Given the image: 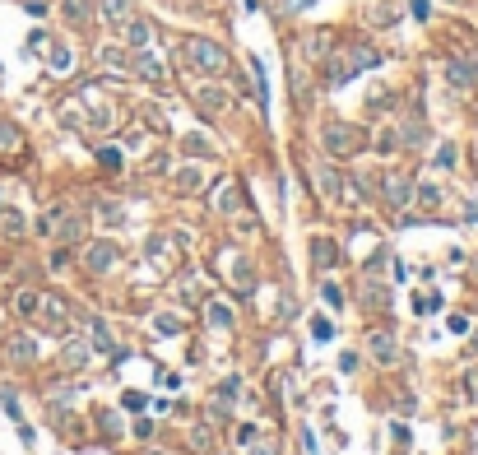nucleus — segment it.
Segmentation results:
<instances>
[{
    "label": "nucleus",
    "instance_id": "4468645a",
    "mask_svg": "<svg viewBox=\"0 0 478 455\" xmlns=\"http://www.w3.org/2000/svg\"><path fill=\"white\" fill-rule=\"evenodd\" d=\"M200 107H204V111H219V107H223V93H219V89H204V93H200Z\"/></svg>",
    "mask_w": 478,
    "mask_h": 455
},
{
    "label": "nucleus",
    "instance_id": "0eeeda50",
    "mask_svg": "<svg viewBox=\"0 0 478 455\" xmlns=\"http://www.w3.org/2000/svg\"><path fill=\"white\" fill-rule=\"evenodd\" d=\"M367 344H372V353H376L381 363H390V358H395V344H390V334H386V330H376Z\"/></svg>",
    "mask_w": 478,
    "mask_h": 455
},
{
    "label": "nucleus",
    "instance_id": "6ab92c4d",
    "mask_svg": "<svg viewBox=\"0 0 478 455\" xmlns=\"http://www.w3.org/2000/svg\"><path fill=\"white\" fill-rule=\"evenodd\" d=\"M14 145H19V131L0 121V149H14Z\"/></svg>",
    "mask_w": 478,
    "mask_h": 455
},
{
    "label": "nucleus",
    "instance_id": "9b49d317",
    "mask_svg": "<svg viewBox=\"0 0 478 455\" xmlns=\"http://www.w3.org/2000/svg\"><path fill=\"white\" fill-rule=\"evenodd\" d=\"M177 190H181V195H190V190H200V172H195V167H181V172H177Z\"/></svg>",
    "mask_w": 478,
    "mask_h": 455
},
{
    "label": "nucleus",
    "instance_id": "20e7f679",
    "mask_svg": "<svg viewBox=\"0 0 478 455\" xmlns=\"http://www.w3.org/2000/svg\"><path fill=\"white\" fill-rule=\"evenodd\" d=\"M111 265H116V246H111V242H98V246L89 251V269H93V274H102V269H111Z\"/></svg>",
    "mask_w": 478,
    "mask_h": 455
},
{
    "label": "nucleus",
    "instance_id": "39448f33",
    "mask_svg": "<svg viewBox=\"0 0 478 455\" xmlns=\"http://www.w3.org/2000/svg\"><path fill=\"white\" fill-rule=\"evenodd\" d=\"M33 353H37V344L28 339V334H14L10 339V358L14 363H33Z\"/></svg>",
    "mask_w": 478,
    "mask_h": 455
},
{
    "label": "nucleus",
    "instance_id": "a211bd4d",
    "mask_svg": "<svg viewBox=\"0 0 478 455\" xmlns=\"http://www.w3.org/2000/svg\"><path fill=\"white\" fill-rule=\"evenodd\" d=\"M312 334H316V339H334V325L325 321V316H316V321H312Z\"/></svg>",
    "mask_w": 478,
    "mask_h": 455
},
{
    "label": "nucleus",
    "instance_id": "aec40b11",
    "mask_svg": "<svg viewBox=\"0 0 478 455\" xmlns=\"http://www.w3.org/2000/svg\"><path fill=\"white\" fill-rule=\"evenodd\" d=\"M93 344H98V348H111V334L102 330V321H93Z\"/></svg>",
    "mask_w": 478,
    "mask_h": 455
},
{
    "label": "nucleus",
    "instance_id": "f257e3e1",
    "mask_svg": "<svg viewBox=\"0 0 478 455\" xmlns=\"http://www.w3.org/2000/svg\"><path fill=\"white\" fill-rule=\"evenodd\" d=\"M186 61L195 70H204V75H223V70H228V51L204 42V37H186Z\"/></svg>",
    "mask_w": 478,
    "mask_h": 455
},
{
    "label": "nucleus",
    "instance_id": "423d86ee",
    "mask_svg": "<svg viewBox=\"0 0 478 455\" xmlns=\"http://www.w3.org/2000/svg\"><path fill=\"white\" fill-rule=\"evenodd\" d=\"M312 260H316V269L334 265V260H339V255H334V242H321V237H316L312 242Z\"/></svg>",
    "mask_w": 478,
    "mask_h": 455
},
{
    "label": "nucleus",
    "instance_id": "6e6552de",
    "mask_svg": "<svg viewBox=\"0 0 478 455\" xmlns=\"http://www.w3.org/2000/svg\"><path fill=\"white\" fill-rule=\"evenodd\" d=\"M102 14H107L111 23H125L130 19V0H102Z\"/></svg>",
    "mask_w": 478,
    "mask_h": 455
},
{
    "label": "nucleus",
    "instance_id": "4be33fe9",
    "mask_svg": "<svg viewBox=\"0 0 478 455\" xmlns=\"http://www.w3.org/2000/svg\"><path fill=\"white\" fill-rule=\"evenodd\" d=\"M190 446H195V451H204V446H209V432H204V427H195V432H190Z\"/></svg>",
    "mask_w": 478,
    "mask_h": 455
},
{
    "label": "nucleus",
    "instance_id": "ddd939ff",
    "mask_svg": "<svg viewBox=\"0 0 478 455\" xmlns=\"http://www.w3.org/2000/svg\"><path fill=\"white\" fill-rule=\"evenodd\" d=\"M386 195H390V200H395V205H404V200H409V181L390 177V181H386Z\"/></svg>",
    "mask_w": 478,
    "mask_h": 455
},
{
    "label": "nucleus",
    "instance_id": "7ed1b4c3",
    "mask_svg": "<svg viewBox=\"0 0 478 455\" xmlns=\"http://www.w3.org/2000/svg\"><path fill=\"white\" fill-rule=\"evenodd\" d=\"M37 307H42V321H47V330H66V302L56 298V293H47V298L37 302Z\"/></svg>",
    "mask_w": 478,
    "mask_h": 455
},
{
    "label": "nucleus",
    "instance_id": "f8f14e48",
    "mask_svg": "<svg viewBox=\"0 0 478 455\" xmlns=\"http://www.w3.org/2000/svg\"><path fill=\"white\" fill-rule=\"evenodd\" d=\"M84 358H89V348H84V344L61 348V363H66V367H84Z\"/></svg>",
    "mask_w": 478,
    "mask_h": 455
},
{
    "label": "nucleus",
    "instance_id": "2eb2a0df",
    "mask_svg": "<svg viewBox=\"0 0 478 455\" xmlns=\"http://www.w3.org/2000/svg\"><path fill=\"white\" fill-rule=\"evenodd\" d=\"M121 404H125V409H145V404H149V395H140V390H125V395H121Z\"/></svg>",
    "mask_w": 478,
    "mask_h": 455
},
{
    "label": "nucleus",
    "instance_id": "f03ea898",
    "mask_svg": "<svg viewBox=\"0 0 478 455\" xmlns=\"http://www.w3.org/2000/svg\"><path fill=\"white\" fill-rule=\"evenodd\" d=\"M325 149H330V154H353L357 149V131L353 126H325Z\"/></svg>",
    "mask_w": 478,
    "mask_h": 455
},
{
    "label": "nucleus",
    "instance_id": "9d476101",
    "mask_svg": "<svg viewBox=\"0 0 478 455\" xmlns=\"http://www.w3.org/2000/svg\"><path fill=\"white\" fill-rule=\"evenodd\" d=\"M0 233H5V237H23V214H19V210H5V219H0Z\"/></svg>",
    "mask_w": 478,
    "mask_h": 455
},
{
    "label": "nucleus",
    "instance_id": "f3484780",
    "mask_svg": "<svg viewBox=\"0 0 478 455\" xmlns=\"http://www.w3.org/2000/svg\"><path fill=\"white\" fill-rule=\"evenodd\" d=\"M37 302H42L37 293H19V298H14V307H19L23 316H28V311H37Z\"/></svg>",
    "mask_w": 478,
    "mask_h": 455
},
{
    "label": "nucleus",
    "instance_id": "412c9836",
    "mask_svg": "<svg viewBox=\"0 0 478 455\" xmlns=\"http://www.w3.org/2000/svg\"><path fill=\"white\" fill-rule=\"evenodd\" d=\"M51 66L56 70H70V51H66V47H56V51H51Z\"/></svg>",
    "mask_w": 478,
    "mask_h": 455
},
{
    "label": "nucleus",
    "instance_id": "1a4fd4ad",
    "mask_svg": "<svg viewBox=\"0 0 478 455\" xmlns=\"http://www.w3.org/2000/svg\"><path fill=\"white\" fill-rule=\"evenodd\" d=\"M125 42H130V47H145L149 42V23L145 19H130V23H125Z\"/></svg>",
    "mask_w": 478,
    "mask_h": 455
},
{
    "label": "nucleus",
    "instance_id": "dca6fc26",
    "mask_svg": "<svg viewBox=\"0 0 478 455\" xmlns=\"http://www.w3.org/2000/svg\"><path fill=\"white\" fill-rule=\"evenodd\" d=\"M209 321H219V325H233V311L223 307V302H209Z\"/></svg>",
    "mask_w": 478,
    "mask_h": 455
},
{
    "label": "nucleus",
    "instance_id": "5701e85b",
    "mask_svg": "<svg viewBox=\"0 0 478 455\" xmlns=\"http://www.w3.org/2000/svg\"><path fill=\"white\" fill-rule=\"evenodd\" d=\"M149 455H163V451H149Z\"/></svg>",
    "mask_w": 478,
    "mask_h": 455
}]
</instances>
